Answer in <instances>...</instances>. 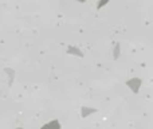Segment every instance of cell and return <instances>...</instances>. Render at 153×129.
Listing matches in <instances>:
<instances>
[{
	"instance_id": "cell-1",
	"label": "cell",
	"mask_w": 153,
	"mask_h": 129,
	"mask_svg": "<svg viewBox=\"0 0 153 129\" xmlns=\"http://www.w3.org/2000/svg\"><path fill=\"white\" fill-rule=\"evenodd\" d=\"M125 84H126L128 89H129L133 94H138L141 90V86H143V79L138 78V77H132V78H129Z\"/></svg>"
},
{
	"instance_id": "cell-8",
	"label": "cell",
	"mask_w": 153,
	"mask_h": 129,
	"mask_svg": "<svg viewBox=\"0 0 153 129\" xmlns=\"http://www.w3.org/2000/svg\"><path fill=\"white\" fill-rule=\"evenodd\" d=\"M16 129H24V128H16Z\"/></svg>"
},
{
	"instance_id": "cell-7",
	"label": "cell",
	"mask_w": 153,
	"mask_h": 129,
	"mask_svg": "<svg viewBox=\"0 0 153 129\" xmlns=\"http://www.w3.org/2000/svg\"><path fill=\"white\" fill-rule=\"evenodd\" d=\"M78 3H85V1H87V0H76Z\"/></svg>"
},
{
	"instance_id": "cell-2",
	"label": "cell",
	"mask_w": 153,
	"mask_h": 129,
	"mask_svg": "<svg viewBox=\"0 0 153 129\" xmlns=\"http://www.w3.org/2000/svg\"><path fill=\"white\" fill-rule=\"evenodd\" d=\"M40 129H62V124L59 120L54 119V120H51V121H47L46 124H43L42 127H40Z\"/></svg>"
},
{
	"instance_id": "cell-6",
	"label": "cell",
	"mask_w": 153,
	"mask_h": 129,
	"mask_svg": "<svg viewBox=\"0 0 153 129\" xmlns=\"http://www.w3.org/2000/svg\"><path fill=\"white\" fill-rule=\"evenodd\" d=\"M109 1H110V0H98V1H97V10L103 8L106 4H109Z\"/></svg>"
},
{
	"instance_id": "cell-5",
	"label": "cell",
	"mask_w": 153,
	"mask_h": 129,
	"mask_svg": "<svg viewBox=\"0 0 153 129\" xmlns=\"http://www.w3.org/2000/svg\"><path fill=\"white\" fill-rule=\"evenodd\" d=\"M111 54H113V59H116V61L121 57V45H120V43H116V45H114Z\"/></svg>"
},
{
	"instance_id": "cell-4",
	"label": "cell",
	"mask_w": 153,
	"mask_h": 129,
	"mask_svg": "<svg viewBox=\"0 0 153 129\" xmlns=\"http://www.w3.org/2000/svg\"><path fill=\"white\" fill-rule=\"evenodd\" d=\"M97 112L98 110L95 108H90V106H82V108H81V117H82V119H87L89 116H91V114H95Z\"/></svg>"
},
{
	"instance_id": "cell-3",
	"label": "cell",
	"mask_w": 153,
	"mask_h": 129,
	"mask_svg": "<svg viewBox=\"0 0 153 129\" xmlns=\"http://www.w3.org/2000/svg\"><path fill=\"white\" fill-rule=\"evenodd\" d=\"M67 54H70V55H74V57H79V58H82L83 57V51L81 50L79 47H76V46H67V50H66Z\"/></svg>"
}]
</instances>
